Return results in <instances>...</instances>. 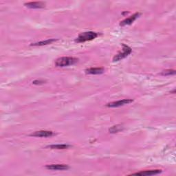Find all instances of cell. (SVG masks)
Wrapping results in <instances>:
<instances>
[{"label": "cell", "instance_id": "cell-1", "mask_svg": "<svg viewBox=\"0 0 176 176\" xmlns=\"http://www.w3.org/2000/svg\"><path fill=\"white\" fill-rule=\"evenodd\" d=\"M79 61V59L74 57H61L56 59L55 61V65L57 67H67L70 65H72L76 63Z\"/></svg>", "mask_w": 176, "mask_h": 176}, {"label": "cell", "instance_id": "cell-2", "mask_svg": "<svg viewBox=\"0 0 176 176\" xmlns=\"http://www.w3.org/2000/svg\"><path fill=\"white\" fill-rule=\"evenodd\" d=\"M98 36V34L97 32H82L80 33L79 37H77L75 39V42L77 43H83L85 42V41H91L93 40L94 39H96Z\"/></svg>", "mask_w": 176, "mask_h": 176}, {"label": "cell", "instance_id": "cell-3", "mask_svg": "<svg viewBox=\"0 0 176 176\" xmlns=\"http://www.w3.org/2000/svg\"><path fill=\"white\" fill-rule=\"evenodd\" d=\"M132 52V50L131 47L125 44H123V49H122L120 52H118L114 58H113V61H119L126 58L127 56H129Z\"/></svg>", "mask_w": 176, "mask_h": 176}, {"label": "cell", "instance_id": "cell-4", "mask_svg": "<svg viewBox=\"0 0 176 176\" xmlns=\"http://www.w3.org/2000/svg\"><path fill=\"white\" fill-rule=\"evenodd\" d=\"M132 102H133V100L132 99H123V100L115 101V102L107 103L106 106L108 107H118L125 105H128V104H129Z\"/></svg>", "mask_w": 176, "mask_h": 176}, {"label": "cell", "instance_id": "cell-5", "mask_svg": "<svg viewBox=\"0 0 176 176\" xmlns=\"http://www.w3.org/2000/svg\"><path fill=\"white\" fill-rule=\"evenodd\" d=\"M55 135L54 132L51 131H38V132H35V133L31 134V136L35 137H39V138H47V137H51Z\"/></svg>", "mask_w": 176, "mask_h": 176}, {"label": "cell", "instance_id": "cell-6", "mask_svg": "<svg viewBox=\"0 0 176 176\" xmlns=\"http://www.w3.org/2000/svg\"><path fill=\"white\" fill-rule=\"evenodd\" d=\"M141 15V13H136L135 14H133L132 16L129 17V18H127V19H124L123 21L120 23V26H125L127 25H130L135 21L137 18H138L139 16Z\"/></svg>", "mask_w": 176, "mask_h": 176}, {"label": "cell", "instance_id": "cell-7", "mask_svg": "<svg viewBox=\"0 0 176 176\" xmlns=\"http://www.w3.org/2000/svg\"><path fill=\"white\" fill-rule=\"evenodd\" d=\"M24 6L30 8H43L45 7V3L42 2H34L25 3Z\"/></svg>", "mask_w": 176, "mask_h": 176}, {"label": "cell", "instance_id": "cell-8", "mask_svg": "<svg viewBox=\"0 0 176 176\" xmlns=\"http://www.w3.org/2000/svg\"><path fill=\"white\" fill-rule=\"evenodd\" d=\"M46 168L50 170H55V171H63L69 169V166L66 165H46Z\"/></svg>", "mask_w": 176, "mask_h": 176}, {"label": "cell", "instance_id": "cell-9", "mask_svg": "<svg viewBox=\"0 0 176 176\" xmlns=\"http://www.w3.org/2000/svg\"><path fill=\"white\" fill-rule=\"evenodd\" d=\"M162 172L161 170H149V171H145L139 173H136V174H133L132 175H157L159 174Z\"/></svg>", "mask_w": 176, "mask_h": 176}, {"label": "cell", "instance_id": "cell-10", "mask_svg": "<svg viewBox=\"0 0 176 176\" xmlns=\"http://www.w3.org/2000/svg\"><path fill=\"white\" fill-rule=\"evenodd\" d=\"M104 69L103 68H92L85 70V72L89 74H100L103 73Z\"/></svg>", "mask_w": 176, "mask_h": 176}, {"label": "cell", "instance_id": "cell-11", "mask_svg": "<svg viewBox=\"0 0 176 176\" xmlns=\"http://www.w3.org/2000/svg\"><path fill=\"white\" fill-rule=\"evenodd\" d=\"M70 147L71 146L68 145H52L48 146L47 147L52 149H67Z\"/></svg>", "mask_w": 176, "mask_h": 176}, {"label": "cell", "instance_id": "cell-12", "mask_svg": "<svg viewBox=\"0 0 176 176\" xmlns=\"http://www.w3.org/2000/svg\"><path fill=\"white\" fill-rule=\"evenodd\" d=\"M56 41V39H47L46 41H39V42L37 43H31V46H44V45H47V44H50L52 43L54 41Z\"/></svg>", "mask_w": 176, "mask_h": 176}, {"label": "cell", "instance_id": "cell-13", "mask_svg": "<svg viewBox=\"0 0 176 176\" xmlns=\"http://www.w3.org/2000/svg\"><path fill=\"white\" fill-rule=\"evenodd\" d=\"M123 126H121V125H115V126H113L112 128H110L109 131L110 133H117L118 132H120V131L123 130Z\"/></svg>", "mask_w": 176, "mask_h": 176}, {"label": "cell", "instance_id": "cell-14", "mask_svg": "<svg viewBox=\"0 0 176 176\" xmlns=\"http://www.w3.org/2000/svg\"><path fill=\"white\" fill-rule=\"evenodd\" d=\"M175 74V70H166L163 71L162 74L164 76H168V75H174Z\"/></svg>", "mask_w": 176, "mask_h": 176}, {"label": "cell", "instance_id": "cell-15", "mask_svg": "<svg viewBox=\"0 0 176 176\" xmlns=\"http://www.w3.org/2000/svg\"><path fill=\"white\" fill-rule=\"evenodd\" d=\"M43 83H44L43 80H34V81L32 82V83H33V84H35V85H39V84H43Z\"/></svg>", "mask_w": 176, "mask_h": 176}]
</instances>
